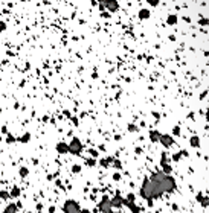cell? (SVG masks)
I'll return each instance as SVG.
<instances>
[{
    "label": "cell",
    "instance_id": "1",
    "mask_svg": "<svg viewBox=\"0 0 209 213\" xmlns=\"http://www.w3.org/2000/svg\"><path fill=\"white\" fill-rule=\"evenodd\" d=\"M64 209H66V213H81V212H79L78 204L75 201H67Z\"/></svg>",
    "mask_w": 209,
    "mask_h": 213
},
{
    "label": "cell",
    "instance_id": "2",
    "mask_svg": "<svg viewBox=\"0 0 209 213\" xmlns=\"http://www.w3.org/2000/svg\"><path fill=\"white\" fill-rule=\"evenodd\" d=\"M5 213H15V206H9L6 210H5Z\"/></svg>",
    "mask_w": 209,
    "mask_h": 213
},
{
    "label": "cell",
    "instance_id": "3",
    "mask_svg": "<svg viewBox=\"0 0 209 213\" xmlns=\"http://www.w3.org/2000/svg\"><path fill=\"white\" fill-rule=\"evenodd\" d=\"M28 174V169H21V175H26Z\"/></svg>",
    "mask_w": 209,
    "mask_h": 213
}]
</instances>
